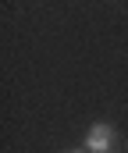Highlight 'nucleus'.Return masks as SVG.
<instances>
[{
	"mask_svg": "<svg viewBox=\"0 0 128 153\" xmlns=\"http://www.w3.org/2000/svg\"><path fill=\"white\" fill-rule=\"evenodd\" d=\"M114 139H118L114 125H110V121H96V125H89V132H85V150L89 153H107L114 146Z\"/></svg>",
	"mask_w": 128,
	"mask_h": 153,
	"instance_id": "nucleus-1",
	"label": "nucleus"
},
{
	"mask_svg": "<svg viewBox=\"0 0 128 153\" xmlns=\"http://www.w3.org/2000/svg\"><path fill=\"white\" fill-rule=\"evenodd\" d=\"M71 153H89V150H85V146H82V150H71Z\"/></svg>",
	"mask_w": 128,
	"mask_h": 153,
	"instance_id": "nucleus-2",
	"label": "nucleus"
}]
</instances>
